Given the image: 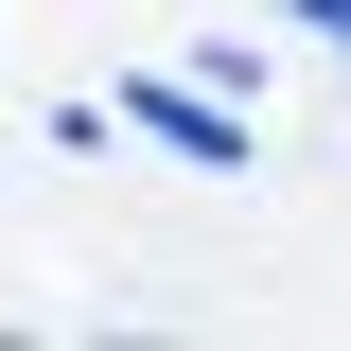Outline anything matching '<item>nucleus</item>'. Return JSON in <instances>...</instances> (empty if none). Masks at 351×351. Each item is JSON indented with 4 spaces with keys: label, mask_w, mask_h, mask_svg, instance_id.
I'll return each mask as SVG.
<instances>
[{
    "label": "nucleus",
    "mask_w": 351,
    "mask_h": 351,
    "mask_svg": "<svg viewBox=\"0 0 351 351\" xmlns=\"http://www.w3.org/2000/svg\"><path fill=\"white\" fill-rule=\"evenodd\" d=\"M123 123H141V141H176V158H246V141H228V88H176V71H141V88H123Z\"/></svg>",
    "instance_id": "1"
},
{
    "label": "nucleus",
    "mask_w": 351,
    "mask_h": 351,
    "mask_svg": "<svg viewBox=\"0 0 351 351\" xmlns=\"http://www.w3.org/2000/svg\"><path fill=\"white\" fill-rule=\"evenodd\" d=\"M281 18H316V36H351V0H281Z\"/></svg>",
    "instance_id": "2"
}]
</instances>
